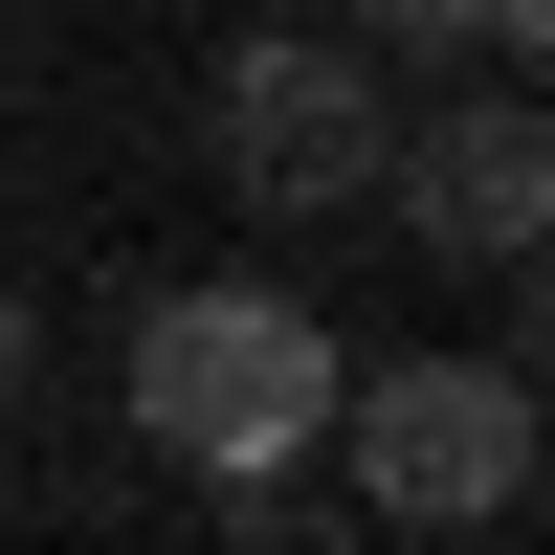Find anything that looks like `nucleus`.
Returning <instances> with one entry per match:
<instances>
[{
    "mask_svg": "<svg viewBox=\"0 0 555 555\" xmlns=\"http://www.w3.org/2000/svg\"><path fill=\"white\" fill-rule=\"evenodd\" d=\"M334 378L356 356L311 334V289H156L133 311V444H178V467H311Z\"/></svg>",
    "mask_w": 555,
    "mask_h": 555,
    "instance_id": "f257e3e1",
    "label": "nucleus"
},
{
    "mask_svg": "<svg viewBox=\"0 0 555 555\" xmlns=\"http://www.w3.org/2000/svg\"><path fill=\"white\" fill-rule=\"evenodd\" d=\"M334 444H356V512H400V533H489V512H533L555 400L512 378V356H378V378H334Z\"/></svg>",
    "mask_w": 555,
    "mask_h": 555,
    "instance_id": "f03ea898",
    "label": "nucleus"
},
{
    "mask_svg": "<svg viewBox=\"0 0 555 555\" xmlns=\"http://www.w3.org/2000/svg\"><path fill=\"white\" fill-rule=\"evenodd\" d=\"M201 133H222V201H245V222H334V201H378V156H400L378 44H311V23H245V44H222Z\"/></svg>",
    "mask_w": 555,
    "mask_h": 555,
    "instance_id": "7ed1b4c3",
    "label": "nucleus"
},
{
    "mask_svg": "<svg viewBox=\"0 0 555 555\" xmlns=\"http://www.w3.org/2000/svg\"><path fill=\"white\" fill-rule=\"evenodd\" d=\"M378 201H400L423 267H512L533 222H555V89H444V112H400Z\"/></svg>",
    "mask_w": 555,
    "mask_h": 555,
    "instance_id": "20e7f679",
    "label": "nucleus"
},
{
    "mask_svg": "<svg viewBox=\"0 0 555 555\" xmlns=\"http://www.w3.org/2000/svg\"><path fill=\"white\" fill-rule=\"evenodd\" d=\"M512 378L555 400V222H533V245H512Z\"/></svg>",
    "mask_w": 555,
    "mask_h": 555,
    "instance_id": "39448f33",
    "label": "nucleus"
},
{
    "mask_svg": "<svg viewBox=\"0 0 555 555\" xmlns=\"http://www.w3.org/2000/svg\"><path fill=\"white\" fill-rule=\"evenodd\" d=\"M356 44H489V0H356Z\"/></svg>",
    "mask_w": 555,
    "mask_h": 555,
    "instance_id": "423d86ee",
    "label": "nucleus"
},
{
    "mask_svg": "<svg viewBox=\"0 0 555 555\" xmlns=\"http://www.w3.org/2000/svg\"><path fill=\"white\" fill-rule=\"evenodd\" d=\"M23 378H44V311H23V289H0V400H23Z\"/></svg>",
    "mask_w": 555,
    "mask_h": 555,
    "instance_id": "0eeeda50",
    "label": "nucleus"
},
{
    "mask_svg": "<svg viewBox=\"0 0 555 555\" xmlns=\"http://www.w3.org/2000/svg\"><path fill=\"white\" fill-rule=\"evenodd\" d=\"M489 23H512V44H533V67H555V0H489Z\"/></svg>",
    "mask_w": 555,
    "mask_h": 555,
    "instance_id": "6e6552de",
    "label": "nucleus"
}]
</instances>
